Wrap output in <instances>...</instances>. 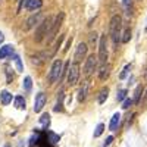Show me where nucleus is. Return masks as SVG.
Returning a JSON list of instances; mask_svg holds the SVG:
<instances>
[{"instance_id": "33", "label": "nucleus", "mask_w": 147, "mask_h": 147, "mask_svg": "<svg viewBox=\"0 0 147 147\" xmlns=\"http://www.w3.org/2000/svg\"><path fill=\"white\" fill-rule=\"evenodd\" d=\"M6 75H7V84H10L13 80V74H10V69H6Z\"/></svg>"}, {"instance_id": "14", "label": "nucleus", "mask_w": 147, "mask_h": 147, "mask_svg": "<svg viewBox=\"0 0 147 147\" xmlns=\"http://www.w3.org/2000/svg\"><path fill=\"white\" fill-rule=\"evenodd\" d=\"M119 124H121V113L116 112V113L112 116V119H110V124H109L110 131H116L118 127H119Z\"/></svg>"}, {"instance_id": "34", "label": "nucleus", "mask_w": 147, "mask_h": 147, "mask_svg": "<svg viewBox=\"0 0 147 147\" xmlns=\"http://www.w3.org/2000/svg\"><path fill=\"white\" fill-rule=\"evenodd\" d=\"M18 3H19V5H18V10H21V9H22V6H27L28 0H19Z\"/></svg>"}, {"instance_id": "16", "label": "nucleus", "mask_w": 147, "mask_h": 147, "mask_svg": "<svg viewBox=\"0 0 147 147\" xmlns=\"http://www.w3.org/2000/svg\"><path fill=\"white\" fill-rule=\"evenodd\" d=\"M87 93H88V81H85L82 84V87L80 88V93H78V100L80 102H84L85 97H87Z\"/></svg>"}, {"instance_id": "26", "label": "nucleus", "mask_w": 147, "mask_h": 147, "mask_svg": "<svg viewBox=\"0 0 147 147\" xmlns=\"http://www.w3.org/2000/svg\"><path fill=\"white\" fill-rule=\"evenodd\" d=\"M103 131H105V124H99L96 127V131H94V137L97 138V137H100L102 134H103Z\"/></svg>"}, {"instance_id": "19", "label": "nucleus", "mask_w": 147, "mask_h": 147, "mask_svg": "<svg viewBox=\"0 0 147 147\" xmlns=\"http://www.w3.org/2000/svg\"><path fill=\"white\" fill-rule=\"evenodd\" d=\"M107 96H109V88H107V87H103V88L100 90V93H99L97 102H99L100 105H103V103L106 102V99H107Z\"/></svg>"}, {"instance_id": "17", "label": "nucleus", "mask_w": 147, "mask_h": 147, "mask_svg": "<svg viewBox=\"0 0 147 147\" xmlns=\"http://www.w3.org/2000/svg\"><path fill=\"white\" fill-rule=\"evenodd\" d=\"M41 6H43V0H28L25 7L28 10H35V9H40Z\"/></svg>"}, {"instance_id": "32", "label": "nucleus", "mask_w": 147, "mask_h": 147, "mask_svg": "<svg viewBox=\"0 0 147 147\" xmlns=\"http://www.w3.org/2000/svg\"><path fill=\"white\" fill-rule=\"evenodd\" d=\"M131 105H132V100L131 99H125L124 100V105H122V109H128Z\"/></svg>"}, {"instance_id": "9", "label": "nucleus", "mask_w": 147, "mask_h": 147, "mask_svg": "<svg viewBox=\"0 0 147 147\" xmlns=\"http://www.w3.org/2000/svg\"><path fill=\"white\" fill-rule=\"evenodd\" d=\"M46 105V94L44 93H38L35 96V100H34V112L35 113H40L43 107Z\"/></svg>"}, {"instance_id": "35", "label": "nucleus", "mask_w": 147, "mask_h": 147, "mask_svg": "<svg viewBox=\"0 0 147 147\" xmlns=\"http://www.w3.org/2000/svg\"><path fill=\"white\" fill-rule=\"evenodd\" d=\"M96 40H97V34H96V32H91V34H90V41L94 44V43H96Z\"/></svg>"}, {"instance_id": "23", "label": "nucleus", "mask_w": 147, "mask_h": 147, "mask_svg": "<svg viewBox=\"0 0 147 147\" xmlns=\"http://www.w3.org/2000/svg\"><path fill=\"white\" fill-rule=\"evenodd\" d=\"M129 40H131V30L125 28L124 32H122V37H121V43H128Z\"/></svg>"}, {"instance_id": "30", "label": "nucleus", "mask_w": 147, "mask_h": 147, "mask_svg": "<svg viewBox=\"0 0 147 147\" xmlns=\"http://www.w3.org/2000/svg\"><path fill=\"white\" fill-rule=\"evenodd\" d=\"M13 60H15V63H16L18 71H22V69H24V66H22V62H21V57H19L18 55H15V56H13Z\"/></svg>"}, {"instance_id": "6", "label": "nucleus", "mask_w": 147, "mask_h": 147, "mask_svg": "<svg viewBox=\"0 0 147 147\" xmlns=\"http://www.w3.org/2000/svg\"><path fill=\"white\" fill-rule=\"evenodd\" d=\"M78 80H80V65L74 62L72 65H69V69H68V84L75 85Z\"/></svg>"}, {"instance_id": "36", "label": "nucleus", "mask_w": 147, "mask_h": 147, "mask_svg": "<svg viewBox=\"0 0 147 147\" xmlns=\"http://www.w3.org/2000/svg\"><path fill=\"white\" fill-rule=\"evenodd\" d=\"M112 141H113V137H112V136H109V137L106 138V141H105V144H103V146L106 147V146H109V144L112 143Z\"/></svg>"}, {"instance_id": "10", "label": "nucleus", "mask_w": 147, "mask_h": 147, "mask_svg": "<svg viewBox=\"0 0 147 147\" xmlns=\"http://www.w3.org/2000/svg\"><path fill=\"white\" fill-rule=\"evenodd\" d=\"M41 16H43V13L41 12H35L34 15H31L28 19H27V25H25V30H31V28H34L37 24H38V21L41 19Z\"/></svg>"}, {"instance_id": "3", "label": "nucleus", "mask_w": 147, "mask_h": 147, "mask_svg": "<svg viewBox=\"0 0 147 147\" xmlns=\"http://www.w3.org/2000/svg\"><path fill=\"white\" fill-rule=\"evenodd\" d=\"M63 19H65V13L63 12H59V13L56 15V18H55V21L52 22V27H50V30H49V34H47V43H52L53 40H55V37L57 35V32H59V28L62 27V24H63Z\"/></svg>"}, {"instance_id": "27", "label": "nucleus", "mask_w": 147, "mask_h": 147, "mask_svg": "<svg viewBox=\"0 0 147 147\" xmlns=\"http://www.w3.org/2000/svg\"><path fill=\"white\" fill-rule=\"evenodd\" d=\"M40 122H41V124H43V125L47 128L49 125H50V116H49L47 113H44V115L40 118Z\"/></svg>"}, {"instance_id": "13", "label": "nucleus", "mask_w": 147, "mask_h": 147, "mask_svg": "<svg viewBox=\"0 0 147 147\" xmlns=\"http://www.w3.org/2000/svg\"><path fill=\"white\" fill-rule=\"evenodd\" d=\"M13 53V47L10 44H6V46H2L0 47V59H6L7 56H12Z\"/></svg>"}, {"instance_id": "8", "label": "nucleus", "mask_w": 147, "mask_h": 147, "mask_svg": "<svg viewBox=\"0 0 147 147\" xmlns=\"http://www.w3.org/2000/svg\"><path fill=\"white\" fill-rule=\"evenodd\" d=\"M87 50H88V47L85 43H80L77 46V50H75V56H74V62L75 63H80L81 60L87 56Z\"/></svg>"}, {"instance_id": "5", "label": "nucleus", "mask_w": 147, "mask_h": 147, "mask_svg": "<svg viewBox=\"0 0 147 147\" xmlns=\"http://www.w3.org/2000/svg\"><path fill=\"white\" fill-rule=\"evenodd\" d=\"M97 60L100 62V66L106 63L107 60V40H106V34H103L100 37L99 41V56H97Z\"/></svg>"}, {"instance_id": "22", "label": "nucleus", "mask_w": 147, "mask_h": 147, "mask_svg": "<svg viewBox=\"0 0 147 147\" xmlns=\"http://www.w3.org/2000/svg\"><path fill=\"white\" fill-rule=\"evenodd\" d=\"M141 93H143V85H138V87L136 88V91H134V100H132V103H138L140 102Z\"/></svg>"}, {"instance_id": "12", "label": "nucleus", "mask_w": 147, "mask_h": 147, "mask_svg": "<svg viewBox=\"0 0 147 147\" xmlns=\"http://www.w3.org/2000/svg\"><path fill=\"white\" fill-rule=\"evenodd\" d=\"M46 53H37L34 56H31V63L35 65V66H41L44 63V60H46Z\"/></svg>"}, {"instance_id": "28", "label": "nucleus", "mask_w": 147, "mask_h": 147, "mask_svg": "<svg viewBox=\"0 0 147 147\" xmlns=\"http://www.w3.org/2000/svg\"><path fill=\"white\" fill-rule=\"evenodd\" d=\"M63 38H65V34H60V35H59V38L56 40V44H55L56 47L53 49V53H52V55H55V53L57 52V49H59V46H60V44H62V41H63Z\"/></svg>"}, {"instance_id": "24", "label": "nucleus", "mask_w": 147, "mask_h": 147, "mask_svg": "<svg viewBox=\"0 0 147 147\" xmlns=\"http://www.w3.org/2000/svg\"><path fill=\"white\" fill-rule=\"evenodd\" d=\"M122 5H124L125 10H127V15L132 13V0H122Z\"/></svg>"}, {"instance_id": "39", "label": "nucleus", "mask_w": 147, "mask_h": 147, "mask_svg": "<svg viewBox=\"0 0 147 147\" xmlns=\"http://www.w3.org/2000/svg\"><path fill=\"white\" fill-rule=\"evenodd\" d=\"M5 41V35H3V32H0V44H2Z\"/></svg>"}, {"instance_id": "37", "label": "nucleus", "mask_w": 147, "mask_h": 147, "mask_svg": "<svg viewBox=\"0 0 147 147\" xmlns=\"http://www.w3.org/2000/svg\"><path fill=\"white\" fill-rule=\"evenodd\" d=\"M71 44H72V37H71V38H69V40H68V44H66V47H65V49H63V52H65V53H66V52H68V49H69V47H71Z\"/></svg>"}, {"instance_id": "1", "label": "nucleus", "mask_w": 147, "mask_h": 147, "mask_svg": "<svg viewBox=\"0 0 147 147\" xmlns=\"http://www.w3.org/2000/svg\"><path fill=\"white\" fill-rule=\"evenodd\" d=\"M121 28H122V18L119 15H113L109 24V32H110V38H112L115 46L121 43V35H122Z\"/></svg>"}, {"instance_id": "11", "label": "nucleus", "mask_w": 147, "mask_h": 147, "mask_svg": "<svg viewBox=\"0 0 147 147\" xmlns=\"http://www.w3.org/2000/svg\"><path fill=\"white\" fill-rule=\"evenodd\" d=\"M110 69H112V66H110L109 63H105V65L100 66V69H99V78H100L102 81H106V80L109 78Z\"/></svg>"}, {"instance_id": "38", "label": "nucleus", "mask_w": 147, "mask_h": 147, "mask_svg": "<svg viewBox=\"0 0 147 147\" xmlns=\"http://www.w3.org/2000/svg\"><path fill=\"white\" fill-rule=\"evenodd\" d=\"M143 105H144V106L147 105V90H146V93H144V97H143Z\"/></svg>"}, {"instance_id": "7", "label": "nucleus", "mask_w": 147, "mask_h": 147, "mask_svg": "<svg viewBox=\"0 0 147 147\" xmlns=\"http://www.w3.org/2000/svg\"><path fill=\"white\" fill-rule=\"evenodd\" d=\"M97 56H94V55H90L87 59H85V65H84V74L87 77H90L91 74L96 71V68H97Z\"/></svg>"}, {"instance_id": "21", "label": "nucleus", "mask_w": 147, "mask_h": 147, "mask_svg": "<svg viewBox=\"0 0 147 147\" xmlns=\"http://www.w3.org/2000/svg\"><path fill=\"white\" fill-rule=\"evenodd\" d=\"M25 106H27L25 99H24L22 96H18L16 99H15V107L16 109H25Z\"/></svg>"}, {"instance_id": "29", "label": "nucleus", "mask_w": 147, "mask_h": 147, "mask_svg": "<svg viewBox=\"0 0 147 147\" xmlns=\"http://www.w3.org/2000/svg\"><path fill=\"white\" fill-rule=\"evenodd\" d=\"M125 97H127V90H119L116 94V100L122 102V100H125Z\"/></svg>"}, {"instance_id": "41", "label": "nucleus", "mask_w": 147, "mask_h": 147, "mask_svg": "<svg viewBox=\"0 0 147 147\" xmlns=\"http://www.w3.org/2000/svg\"><path fill=\"white\" fill-rule=\"evenodd\" d=\"M146 31H147V25H146Z\"/></svg>"}, {"instance_id": "25", "label": "nucleus", "mask_w": 147, "mask_h": 147, "mask_svg": "<svg viewBox=\"0 0 147 147\" xmlns=\"http://www.w3.org/2000/svg\"><path fill=\"white\" fill-rule=\"evenodd\" d=\"M31 87H32L31 77H25V78H24V90H25V91H31Z\"/></svg>"}, {"instance_id": "2", "label": "nucleus", "mask_w": 147, "mask_h": 147, "mask_svg": "<svg viewBox=\"0 0 147 147\" xmlns=\"http://www.w3.org/2000/svg\"><path fill=\"white\" fill-rule=\"evenodd\" d=\"M52 22H53V18H52V16H47V18L43 19V22L38 25V28L35 30L34 40H35L37 43H41L44 37H47L49 30H50V27H52Z\"/></svg>"}, {"instance_id": "20", "label": "nucleus", "mask_w": 147, "mask_h": 147, "mask_svg": "<svg viewBox=\"0 0 147 147\" xmlns=\"http://www.w3.org/2000/svg\"><path fill=\"white\" fill-rule=\"evenodd\" d=\"M0 97H2V105H5V106H7L12 102V94L7 90H3L2 94H0Z\"/></svg>"}, {"instance_id": "31", "label": "nucleus", "mask_w": 147, "mask_h": 147, "mask_svg": "<svg viewBox=\"0 0 147 147\" xmlns=\"http://www.w3.org/2000/svg\"><path fill=\"white\" fill-rule=\"evenodd\" d=\"M129 69H131V65H127V66L124 68V71L121 72V75H119V78H121V80H124V78H125V77L128 75V72H129Z\"/></svg>"}, {"instance_id": "44", "label": "nucleus", "mask_w": 147, "mask_h": 147, "mask_svg": "<svg viewBox=\"0 0 147 147\" xmlns=\"http://www.w3.org/2000/svg\"><path fill=\"white\" fill-rule=\"evenodd\" d=\"M18 2H19V0H18Z\"/></svg>"}, {"instance_id": "4", "label": "nucleus", "mask_w": 147, "mask_h": 147, "mask_svg": "<svg viewBox=\"0 0 147 147\" xmlns=\"http://www.w3.org/2000/svg\"><path fill=\"white\" fill-rule=\"evenodd\" d=\"M62 69H63L62 60L56 59L53 62V65H52L50 74H49V84H55L56 81H60V77H62Z\"/></svg>"}, {"instance_id": "15", "label": "nucleus", "mask_w": 147, "mask_h": 147, "mask_svg": "<svg viewBox=\"0 0 147 147\" xmlns=\"http://www.w3.org/2000/svg\"><path fill=\"white\" fill-rule=\"evenodd\" d=\"M63 99H65V91L60 90L59 97H57V103H56V107H55V112H62L63 110Z\"/></svg>"}, {"instance_id": "40", "label": "nucleus", "mask_w": 147, "mask_h": 147, "mask_svg": "<svg viewBox=\"0 0 147 147\" xmlns=\"http://www.w3.org/2000/svg\"><path fill=\"white\" fill-rule=\"evenodd\" d=\"M146 80H147V72H146Z\"/></svg>"}, {"instance_id": "42", "label": "nucleus", "mask_w": 147, "mask_h": 147, "mask_svg": "<svg viewBox=\"0 0 147 147\" xmlns=\"http://www.w3.org/2000/svg\"><path fill=\"white\" fill-rule=\"evenodd\" d=\"M6 147H9V146H6Z\"/></svg>"}, {"instance_id": "18", "label": "nucleus", "mask_w": 147, "mask_h": 147, "mask_svg": "<svg viewBox=\"0 0 147 147\" xmlns=\"http://www.w3.org/2000/svg\"><path fill=\"white\" fill-rule=\"evenodd\" d=\"M46 138H47L49 144H52V146H55V144L59 143V136H57V134H55V132H52V131H49L46 134Z\"/></svg>"}, {"instance_id": "43", "label": "nucleus", "mask_w": 147, "mask_h": 147, "mask_svg": "<svg viewBox=\"0 0 147 147\" xmlns=\"http://www.w3.org/2000/svg\"><path fill=\"white\" fill-rule=\"evenodd\" d=\"M0 2H2V0H0Z\"/></svg>"}]
</instances>
